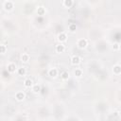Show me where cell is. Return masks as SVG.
Returning a JSON list of instances; mask_svg holds the SVG:
<instances>
[{"mask_svg": "<svg viewBox=\"0 0 121 121\" xmlns=\"http://www.w3.org/2000/svg\"><path fill=\"white\" fill-rule=\"evenodd\" d=\"M13 7H14V4H13L12 1H9V0H8V1H5L3 3V8L7 12H11L13 9Z\"/></svg>", "mask_w": 121, "mask_h": 121, "instance_id": "obj_1", "label": "cell"}, {"mask_svg": "<svg viewBox=\"0 0 121 121\" xmlns=\"http://www.w3.org/2000/svg\"><path fill=\"white\" fill-rule=\"evenodd\" d=\"M77 44H78V46H79L80 48L83 49V48H85V47L87 46L88 43H87V40H86V39H79Z\"/></svg>", "mask_w": 121, "mask_h": 121, "instance_id": "obj_2", "label": "cell"}, {"mask_svg": "<svg viewBox=\"0 0 121 121\" xmlns=\"http://www.w3.org/2000/svg\"><path fill=\"white\" fill-rule=\"evenodd\" d=\"M25 97H26V95H25V93L22 92V91L17 92V93L15 94V98H16V100H18V101H23V100L25 99Z\"/></svg>", "mask_w": 121, "mask_h": 121, "instance_id": "obj_3", "label": "cell"}, {"mask_svg": "<svg viewBox=\"0 0 121 121\" xmlns=\"http://www.w3.org/2000/svg\"><path fill=\"white\" fill-rule=\"evenodd\" d=\"M71 64L73 65H78L81 64V58L79 56H73L71 58Z\"/></svg>", "mask_w": 121, "mask_h": 121, "instance_id": "obj_4", "label": "cell"}, {"mask_svg": "<svg viewBox=\"0 0 121 121\" xmlns=\"http://www.w3.org/2000/svg\"><path fill=\"white\" fill-rule=\"evenodd\" d=\"M65 50V45L63 44H59L56 45V51L57 53H63Z\"/></svg>", "mask_w": 121, "mask_h": 121, "instance_id": "obj_5", "label": "cell"}, {"mask_svg": "<svg viewBox=\"0 0 121 121\" xmlns=\"http://www.w3.org/2000/svg\"><path fill=\"white\" fill-rule=\"evenodd\" d=\"M7 68H8V71H9L10 73H13V72L16 71V65H15V64H13V63L9 64L8 66H7Z\"/></svg>", "mask_w": 121, "mask_h": 121, "instance_id": "obj_6", "label": "cell"}, {"mask_svg": "<svg viewBox=\"0 0 121 121\" xmlns=\"http://www.w3.org/2000/svg\"><path fill=\"white\" fill-rule=\"evenodd\" d=\"M48 75L51 77V78H56L58 76V69L57 68H51L49 71H48Z\"/></svg>", "mask_w": 121, "mask_h": 121, "instance_id": "obj_7", "label": "cell"}, {"mask_svg": "<svg viewBox=\"0 0 121 121\" xmlns=\"http://www.w3.org/2000/svg\"><path fill=\"white\" fill-rule=\"evenodd\" d=\"M58 40H59V42H60V44L64 43V42H65V41L67 40L66 34H65V33H60V34H59V35H58Z\"/></svg>", "mask_w": 121, "mask_h": 121, "instance_id": "obj_8", "label": "cell"}, {"mask_svg": "<svg viewBox=\"0 0 121 121\" xmlns=\"http://www.w3.org/2000/svg\"><path fill=\"white\" fill-rule=\"evenodd\" d=\"M113 74H115V75H120V73H121V66H120L119 65H114V66L113 67Z\"/></svg>", "mask_w": 121, "mask_h": 121, "instance_id": "obj_9", "label": "cell"}, {"mask_svg": "<svg viewBox=\"0 0 121 121\" xmlns=\"http://www.w3.org/2000/svg\"><path fill=\"white\" fill-rule=\"evenodd\" d=\"M28 60H29V55L28 54H26V53L22 54V56H21V62L27 64Z\"/></svg>", "mask_w": 121, "mask_h": 121, "instance_id": "obj_10", "label": "cell"}, {"mask_svg": "<svg viewBox=\"0 0 121 121\" xmlns=\"http://www.w3.org/2000/svg\"><path fill=\"white\" fill-rule=\"evenodd\" d=\"M72 5H73L72 0H65V1H63V6L65 8H71Z\"/></svg>", "mask_w": 121, "mask_h": 121, "instance_id": "obj_11", "label": "cell"}, {"mask_svg": "<svg viewBox=\"0 0 121 121\" xmlns=\"http://www.w3.org/2000/svg\"><path fill=\"white\" fill-rule=\"evenodd\" d=\"M31 89H32V92H33V93L37 94V93H39V92L41 91V86H40L39 84H33V85L31 86Z\"/></svg>", "mask_w": 121, "mask_h": 121, "instance_id": "obj_12", "label": "cell"}, {"mask_svg": "<svg viewBox=\"0 0 121 121\" xmlns=\"http://www.w3.org/2000/svg\"><path fill=\"white\" fill-rule=\"evenodd\" d=\"M24 85H25V87H27V88H30V87L33 85V82H32V81H31L30 79H27V80H25V81H24Z\"/></svg>", "mask_w": 121, "mask_h": 121, "instance_id": "obj_13", "label": "cell"}, {"mask_svg": "<svg viewBox=\"0 0 121 121\" xmlns=\"http://www.w3.org/2000/svg\"><path fill=\"white\" fill-rule=\"evenodd\" d=\"M17 73H18L19 76H25L26 73H27V69L25 67H20V68H18Z\"/></svg>", "mask_w": 121, "mask_h": 121, "instance_id": "obj_14", "label": "cell"}, {"mask_svg": "<svg viewBox=\"0 0 121 121\" xmlns=\"http://www.w3.org/2000/svg\"><path fill=\"white\" fill-rule=\"evenodd\" d=\"M74 75H75L76 77H78V78L81 77V76H82V71H81V69H80V68H76V69L74 70Z\"/></svg>", "mask_w": 121, "mask_h": 121, "instance_id": "obj_15", "label": "cell"}, {"mask_svg": "<svg viewBox=\"0 0 121 121\" xmlns=\"http://www.w3.org/2000/svg\"><path fill=\"white\" fill-rule=\"evenodd\" d=\"M60 78H62L64 81L68 80V79H69V73H68V72H66V71L63 72V73H62V75H60Z\"/></svg>", "mask_w": 121, "mask_h": 121, "instance_id": "obj_16", "label": "cell"}, {"mask_svg": "<svg viewBox=\"0 0 121 121\" xmlns=\"http://www.w3.org/2000/svg\"><path fill=\"white\" fill-rule=\"evenodd\" d=\"M44 12H45V10H44V7H39V8H38V10H37L38 15H44Z\"/></svg>", "mask_w": 121, "mask_h": 121, "instance_id": "obj_17", "label": "cell"}, {"mask_svg": "<svg viewBox=\"0 0 121 121\" xmlns=\"http://www.w3.org/2000/svg\"><path fill=\"white\" fill-rule=\"evenodd\" d=\"M7 51V47L4 44H0V54H5Z\"/></svg>", "mask_w": 121, "mask_h": 121, "instance_id": "obj_18", "label": "cell"}, {"mask_svg": "<svg viewBox=\"0 0 121 121\" xmlns=\"http://www.w3.org/2000/svg\"><path fill=\"white\" fill-rule=\"evenodd\" d=\"M69 30L71 31V32H75L76 31V29H77V26H76V24H71V25H69Z\"/></svg>", "mask_w": 121, "mask_h": 121, "instance_id": "obj_19", "label": "cell"}, {"mask_svg": "<svg viewBox=\"0 0 121 121\" xmlns=\"http://www.w3.org/2000/svg\"><path fill=\"white\" fill-rule=\"evenodd\" d=\"M119 48H120V45H119L118 43H116V44H113V49H114V50H118Z\"/></svg>", "mask_w": 121, "mask_h": 121, "instance_id": "obj_20", "label": "cell"}]
</instances>
